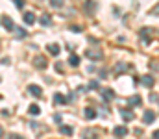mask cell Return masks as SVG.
<instances>
[{"mask_svg": "<svg viewBox=\"0 0 159 139\" xmlns=\"http://www.w3.org/2000/svg\"><path fill=\"white\" fill-rule=\"evenodd\" d=\"M54 102H56V104H67V102H69V98H67V96H63V95H59V93H57V95H56V96H54Z\"/></svg>", "mask_w": 159, "mask_h": 139, "instance_id": "cell-13", "label": "cell"}, {"mask_svg": "<svg viewBox=\"0 0 159 139\" xmlns=\"http://www.w3.org/2000/svg\"><path fill=\"white\" fill-rule=\"evenodd\" d=\"M89 89H98V82H91L89 84Z\"/></svg>", "mask_w": 159, "mask_h": 139, "instance_id": "cell-23", "label": "cell"}, {"mask_svg": "<svg viewBox=\"0 0 159 139\" xmlns=\"http://www.w3.org/2000/svg\"><path fill=\"white\" fill-rule=\"evenodd\" d=\"M141 82H143V84H144L146 87H152V86L156 84V80H154L152 76H143V78H141Z\"/></svg>", "mask_w": 159, "mask_h": 139, "instance_id": "cell-11", "label": "cell"}, {"mask_svg": "<svg viewBox=\"0 0 159 139\" xmlns=\"http://www.w3.org/2000/svg\"><path fill=\"white\" fill-rule=\"evenodd\" d=\"M46 48H48V52H50L52 56H57V54H59V50H61V48H59V46L56 45V43H52V45H48Z\"/></svg>", "mask_w": 159, "mask_h": 139, "instance_id": "cell-12", "label": "cell"}, {"mask_svg": "<svg viewBox=\"0 0 159 139\" xmlns=\"http://www.w3.org/2000/svg\"><path fill=\"white\" fill-rule=\"evenodd\" d=\"M70 30H74V32H81V26H70Z\"/></svg>", "mask_w": 159, "mask_h": 139, "instance_id": "cell-29", "label": "cell"}, {"mask_svg": "<svg viewBox=\"0 0 159 139\" xmlns=\"http://www.w3.org/2000/svg\"><path fill=\"white\" fill-rule=\"evenodd\" d=\"M34 65H35V67H37V69H44V67H46V65H48V63H46V59H44V58H43V56H37V58H35V59H34Z\"/></svg>", "mask_w": 159, "mask_h": 139, "instance_id": "cell-6", "label": "cell"}, {"mask_svg": "<svg viewBox=\"0 0 159 139\" xmlns=\"http://www.w3.org/2000/svg\"><path fill=\"white\" fill-rule=\"evenodd\" d=\"M17 35H19V37H20V39H24V37H26V35H28V32H26V30H24V28H17Z\"/></svg>", "mask_w": 159, "mask_h": 139, "instance_id": "cell-19", "label": "cell"}, {"mask_svg": "<svg viewBox=\"0 0 159 139\" xmlns=\"http://www.w3.org/2000/svg\"><path fill=\"white\" fill-rule=\"evenodd\" d=\"M24 22L26 24H34L35 22V15L34 13H24Z\"/></svg>", "mask_w": 159, "mask_h": 139, "instance_id": "cell-14", "label": "cell"}, {"mask_svg": "<svg viewBox=\"0 0 159 139\" xmlns=\"http://www.w3.org/2000/svg\"><path fill=\"white\" fill-rule=\"evenodd\" d=\"M28 91L32 93L34 96H37V98H39V96H43V89H41L39 86H30V87H28Z\"/></svg>", "mask_w": 159, "mask_h": 139, "instance_id": "cell-8", "label": "cell"}, {"mask_svg": "<svg viewBox=\"0 0 159 139\" xmlns=\"http://www.w3.org/2000/svg\"><path fill=\"white\" fill-rule=\"evenodd\" d=\"M54 121H56V123H61V115H59V113H56V115H54Z\"/></svg>", "mask_w": 159, "mask_h": 139, "instance_id": "cell-27", "label": "cell"}, {"mask_svg": "<svg viewBox=\"0 0 159 139\" xmlns=\"http://www.w3.org/2000/svg\"><path fill=\"white\" fill-rule=\"evenodd\" d=\"M85 117L87 119H94L96 117V109L94 108H85Z\"/></svg>", "mask_w": 159, "mask_h": 139, "instance_id": "cell-15", "label": "cell"}, {"mask_svg": "<svg viewBox=\"0 0 159 139\" xmlns=\"http://www.w3.org/2000/svg\"><path fill=\"white\" fill-rule=\"evenodd\" d=\"M126 69H128V65H122V63H119L115 71H117V72H120V71H126Z\"/></svg>", "mask_w": 159, "mask_h": 139, "instance_id": "cell-20", "label": "cell"}, {"mask_svg": "<svg viewBox=\"0 0 159 139\" xmlns=\"http://www.w3.org/2000/svg\"><path fill=\"white\" fill-rule=\"evenodd\" d=\"M28 111H30V115H39V113H41V109H39V106H37V104H32Z\"/></svg>", "mask_w": 159, "mask_h": 139, "instance_id": "cell-17", "label": "cell"}, {"mask_svg": "<svg viewBox=\"0 0 159 139\" xmlns=\"http://www.w3.org/2000/svg\"><path fill=\"white\" fill-rule=\"evenodd\" d=\"M150 100H152V102H157V95H156V93H152V95H150Z\"/></svg>", "mask_w": 159, "mask_h": 139, "instance_id": "cell-26", "label": "cell"}, {"mask_svg": "<svg viewBox=\"0 0 159 139\" xmlns=\"http://www.w3.org/2000/svg\"><path fill=\"white\" fill-rule=\"evenodd\" d=\"M2 136H4V130H2V126H0V137H2Z\"/></svg>", "mask_w": 159, "mask_h": 139, "instance_id": "cell-30", "label": "cell"}, {"mask_svg": "<svg viewBox=\"0 0 159 139\" xmlns=\"http://www.w3.org/2000/svg\"><path fill=\"white\" fill-rule=\"evenodd\" d=\"M128 104H129L131 108H135V106H141V104H143V98H141L139 95H133V96H129V98H128Z\"/></svg>", "mask_w": 159, "mask_h": 139, "instance_id": "cell-3", "label": "cell"}, {"mask_svg": "<svg viewBox=\"0 0 159 139\" xmlns=\"http://www.w3.org/2000/svg\"><path fill=\"white\" fill-rule=\"evenodd\" d=\"M15 6H17V9H22L24 7V2L22 0H15Z\"/></svg>", "mask_w": 159, "mask_h": 139, "instance_id": "cell-21", "label": "cell"}, {"mask_svg": "<svg viewBox=\"0 0 159 139\" xmlns=\"http://www.w3.org/2000/svg\"><path fill=\"white\" fill-rule=\"evenodd\" d=\"M87 58H91V59H100V58H102V50H87Z\"/></svg>", "mask_w": 159, "mask_h": 139, "instance_id": "cell-9", "label": "cell"}, {"mask_svg": "<svg viewBox=\"0 0 159 139\" xmlns=\"http://www.w3.org/2000/svg\"><path fill=\"white\" fill-rule=\"evenodd\" d=\"M83 139H96V136H93V137H91V132L87 130V132H85V136H83Z\"/></svg>", "mask_w": 159, "mask_h": 139, "instance_id": "cell-24", "label": "cell"}, {"mask_svg": "<svg viewBox=\"0 0 159 139\" xmlns=\"http://www.w3.org/2000/svg\"><path fill=\"white\" fill-rule=\"evenodd\" d=\"M156 117H157V115H156V111L146 109V111H144V115H143V123H144V124H152V123L156 121Z\"/></svg>", "mask_w": 159, "mask_h": 139, "instance_id": "cell-1", "label": "cell"}, {"mask_svg": "<svg viewBox=\"0 0 159 139\" xmlns=\"http://www.w3.org/2000/svg\"><path fill=\"white\" fill-rule=\"evenodd\" d=\"M120 117L122 119H126V121H133V111L131 109H126V108H120Z\"/></svg>", "mask_w": 159, "mask_h": 139, "instance_id": "cell-4", "label": "cell"}, {"mask_svg": "<svg viewBox=\"0 0 159 139\" xmlns=\"http://www.w3.org/2000/svg\"><path fill=\"white\" fill-rule=\"evenodd\" d=\"M7 139H24L22 136H17V134H13V136H9Z\"/></svg>", "mask_w": 159, "mask_h": 139, "instance_id": "cell-28", "label": "cell"}, {"mask_svg": "<svg viewBox=\"0 0 159 139\" xmlns=\"http://www.w3.org/2000/svg\"><path fill=\"white\" fill-rule=\"evenodd\" d=\"M61 4H63L61 0H52V6H54V7H61Z\"/></svg>", "mask_w": 159, "mask_h": 139, "instance_id": "cell-22", "label": "cell"}, {"mask_svg": "<svg viewBox=\"0 0 159 139\" xmlns=\"http://www.w3.org/2000/svg\"><path fill=\"white\" fill-rule=\"evenodd\" d=\"M80 61H81V59H80L78 54H70V56H69V63H70V67H78Z\"/></svg>", "mask_w": 159, "mask_h": 139, "instance_id": "cell-7", "label": "cell"}, {"mask_svg": "<svg viewBox=\"0 0 159 139\" xmlns=\"http://www.w3.org/2000/svg\"><path fill=\"white\" fill-rule=\"evenodd\" d=\"M85 7H87V9L91 11V9H94V4H91V2H87V4H85Z\"/></svg>", "mask_w": 159, "mask_h": 139, "instance_id": "cell-25", "label": "cell"}, {"mask_svg": "<svg viewBox=\"0 0 159 139\" xmlns=\"http://www.w3.org/2000/svg\"><path fill=\"white\" fill-rule=\"evenodd\" d=\"M2 26H4L7 32H13V30H15V24H13V21H11L9 17H2Z\"/></svg>", "mask_w": 159, "mask_h": 139, "instance_id": "cell-2", "label": "cell"}, {"mask_svg": "<svg viewBox=\"0 0 159 139\" xmlns=\"http://www.w3.org/2000/svg\"><path fill=\"white\" fill-rule=\"evenodd\" d=\"M113 134H115L117 137H124V136H128V128H126V126H115Z\"/></svg>", "mask_w": 159, "mask_h": 139, "instance_id": "cell-5", "label": "cell"}, {"mask_svg": "<svg viewBox=\"0 0 159 139\" xmlns=\"http://www.w3.org/2000/svg\"><path fill=\"white\" fill-rule=\"evenodd\" d=\"M102 96H104V100H113L115 98V91L113 89H102Z\"/></svg>", "mask_w": 159, "mask_h": 139, "instance_id": "cell-10", "label": "cell"}, {"mask_svg": "<svg viewBox=\"0 0 159 139\" xmlns=\"http://www.w3.org/2000/svg\"><path fill=\"white\" fill-rule=\"evenodd\" d=\"M39 22L43 24V26H50V22H52V19H50L48 15H43V17L39 19Z\"/></svg>", "mask_w": 159, "mask_h": 139, "instance_id": "cell-16", "label": "cell"}, {"mask_svg": "<svg viewBox=\"0 0 159 139\" xmlns=\"http://www.w3.org/2000/svg\"><path fill=\"white\" fill-rule=\"evenodd\" d=\"M59 132L65 134V136H72V128L70 126H59Z\"/></svg>", "mask_w": 159, "mask_h": 139, "instance_id": "cell-18", "label": "cell"}]
</instances>
